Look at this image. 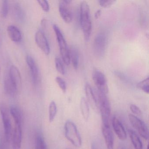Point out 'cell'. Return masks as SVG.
Listing matches in <instances>:
<instances>
[{
  "label": "cell",
  "instance_id": "15",
  "mask_svg": "<svg viewBox=\"0 0 149 149\" xmlns=\"http://www.w3.org/2000/svg\"><path fill=\"white\" fill-rule=\"evenodd\" d=\"M112 126L115 133L119 139L124 140L127 138V133L120 120L115 117L112 120Z\"/></svg>",
  "mask_w": 149,
  "mask_h": 149
},
{
  "label": "cell",
  "instance_id": "14",
  "mask_svg": "<svg viewBox=\"0 0 149 149\" xmlns=\"http://www.w3.org/2000/svg\"><path fill=\"white\" fill-rule=\"evenodd\" d=\"M26 61L30 69L33 83L34 84H36L38 83L39 78V72L38 67L34 60L30 56H26Z\"/></svg>",
  "mask_w": 149,
  "mask_h": 149
},
{
  "label": "cell",
  "instance_id": "16",
  "mask_svg": "<svg viewBox=\"0 0 149 149\" xmlns=\"http://www.w3.org/2000/svg\"><path fill=\"white\" fill-rule=\"evenodd\" d=\"M102 132L107 149H114V136L110 126L102 125Z\"/></svg>",
  "mask_w": 149,
  "mask_h": 149
},
{
  "label": "cell",
  "instance_id": "22",
  "mask_svg": "<svg viewBox=\"0 0 149 149\" xmlns=\"http://www.w3.org/2000/svg\"><path fill=\"white\" fill-rule=\"evenodd\" d=\"M9 111L13 118L15 124H22V116L20 110L15 106H12L10 108Z\"/></svg>",
  "mask_w": 149,
  "mask_h": 149
},
{
  "label": "cell",
  "instance_id": "17",
  "mask_svg": "<svg viewBox=\"0 0 149 149\" xmlns=\"http://www.w3.org/2000/svg\"><path fill=\"white\" fill-rule=\"evenodd\" d=\"M7 33L11 40L18 42L22 40V34L19 29L13 25H10L7 27Z\"/></svg>",
  "mask_w": 149,
  "mask_h": 149
},
{
  "label": "cell",
  "instance_id": "23",
  "mask_svg": "<svg viewBox=\"0 0 149 149\" xmlns=\"http://www.w3.org/2000/svg\"><path fill=\"white\" fill-rule=\"evenodd\" d=\"M14 14L16 21L19 22H22L25 19V13L21 6L18 3H16L14 6Z\"/></svg>",
  "mask_w": 149,
  "mask_h": 149
},
{
  "label": "cell",
  "instance_id": "32",
  "mask_svg": "<svg viewBox=\"0 0 149 149\" xmlns=\"http://www.w3.org/2000/svg\"><path fill=\"white\" fill-rule=\"evenodd\" d=\"M130 109L133 114L137 116H141L142 111L136 105L134 104H131L130 105Z\"/></svg>",
  "mask_w": 149,
  "mask_h": 149
},
{
  "label": "cell",
  "instance_id": "28",
  "mask_svg": "<svg viewBox=\"0 0 149 149\" xmlns=\"http://www.w3.org/2000/svg\"><path fill=\"white\" fill-rule=\"evenodd\" d=\"M8 10H9L8 1L6 0H4L2 1V6H1V15L3 18H6L8 15Z\"/></svg>",
  "mask_w": 149,
  "mask_h": 149
},
{
  "label": "cell",
  "instance_id": "20",
  "mask_svg": "<svg viewBox=\"0 0 149 149\" xmlns=\"http://www.w3.org/2000/svg\"><path fill=\"white\" fill-rule=\"evenodd\" d=\"M129 136L135 149H143V143L141 139L134 131L129 130Z\"/></svg>",
  "mask_w": 149,
  "mask_h": 149
},
{
  "label": "cell",
  "instance_id": "7",
  "mask_svg": "<svg viewBox=\"0 0 149 149\" xmlns=\"http://www.w3.org/2000/svg\"><path fill=\"white\" fill-rule=\"evenodd\" d=\"M92 79L97 91L108 94L109 88L107 85V79L102 71L99 70H95L92 73Z\"/></svg>",
  "mask_w": 149,
  "mask_h": 149
},
{
  "label": "cell",
  "instance_id": "27",
  "mask_svg": "<svg viewBox=\"0 0 149 149\" xmlns=\"http://www.w3.org/2000/svg\"><path fill=\"white\" fill-rule=\"evenodd\" d=\"M55 64L56 70L58 72L62 75H64L65 73V69L63 63L62 62L61 59L59 58H56L55 59Z\"/></svg>",
  "mask_w": 149,
  "mask_h": 149
},
{
  "label": "cell",
  "instance_id": "31",
  "mask_svg": "<svg viewBox=\"0 0 149 149\" xmlns=\"http://www.w3.org/2000/svg\"><path fill=\"white\" fill-rule=\"evenodd\" d=\"M37 2L44 12H48L49 11L50 8L48 1L46 0H38Z\"/></svg>",
  "mask_w": 149,
  "mask_h": 149
},
{
  "label": "cell",
  "instance_id": "21",
  "mask_svg": "<svg viewBox=\"0 0 149 149\" xmlns=\"http://www.w3.org/2000/svg\"><path fill=\"white\" fill-rule=\"evenodd\" d=\"M4 89L6 94L11 96H13L17 93L18 91L14 86L8 76L5 78L4 81Z\"/></svg>",
  "mask_w": 149,
  "mask_h": 149
},
{
  "label": "cell",
  "instance_id": "18",
  "mask_svg": "<svg viewBox=\"0 0 149 149\" xmlns=\"http://www.w3.org/2000/svg\"><path fill=\"white\" fill-rule=\"evenodd\" d=\"M70 61L72 63L73 67L75 70L77 69L79 65V52L77 48L74 46H72L69 49Z\"/></svg>",
  "mask_w": 149,
  "mask_h": 149
},
{
  "label": "cell",
  "instance_id": "35",
  "mask_svg": "<svg viewBox=\"0 0 149 149\" xmlns=\"http://www.w3.org/2000/svg\"><path fill=\"white\" fill-rule=\"evenodd\" d=\"M91 149H99V146L95 142H94L91 144Z\"/></svg>",
  "mask_w": 149,
  "mask_h": 149
},
{
  "label": "cell",
  "instance_id": "2",
  "mask_svg": "<svg viewBox=\"0 0 149 149\" xmlns=\"http://www.w3.org/2000/svg\"><path fill=\"white\" fill-rule=\"evenodd\" d=\"M94 92L97 100L99 110L101 113L102 125L110 126L111 106L107 96L108 94L98 91L97 89Z\"/></svg>",
  "mask_w": 149,
  "mask_h": 149
},
{
  "label": "cell",
  "instance_id": "6",
  "mask_svg": "<svg viewBox=\"0 0 149 149\" xmlns=\"http://www.w3.org/2000/svg\"><path fill=\"white\" fill-rule=\"evenodd\" d=\"M107 39L104 33H100L96 36L93 42V51L97 57H102L107 46Z\"/></svg>",
  "mask_w": 149,
  "mask_h": 149
},
{
  "label": "cell",
  "instance_id": "9",
  "mask_svg": "<svg viewBox=\"0 0 149 149\" xmlns=\"http://www.w3.org/2000/svg\"><path fill=\"white\" fill-rule=\"evenodd\" d=\"M70 0H61L59 1V10L62 19L65 22L70 23L72 22V14L70 7Z\"/></svg>",
  "mask_w": 149,
  "mask_h": 149
},
{
  "label": "cell",
  "instance_id": "4",
  "mask_svg": "<svg viewBox=\"0 0 149 149\" xmlns=\"http://www.w3.org/2000/svg\"><path fill=\"white\" fill-rule=\"evenodd\" d=\"M53 28L56 36V40L60 48V53L63 61L66 65H69L70 63L69 49L68 47L65 38L61 29L57 25H54Z\"/></svg>",
  "mask_w": 149,
  "mask_h": 149
},
{
  "label": "cell",
  "instance_id": "25",
  "mask_svg": "<svg viewBox=\"0 0 149 149\" xmlns=\"http://www.w3.org/2000/svg\"><path fill=\"white\" fill-rule=\"evenodd\" d=\"M137 87L139 89L143 91L146 94H149V77L139 82Z\"/></svg>",
  "mask_w": 149,
  "mask_h": 149
},
{
  "label": "cell",
  "instance_id": "12",
  "mask_svg": "<svg viewBox=\"0 0 149 149\" xmlns=\"http://www.w3.org/2000/svg\"><path fill=\"white\" fill-rule=\"evenodd\" d=\"M8 76L14 86L18 91L21 87L22 78L20 71L17 67L15 66H11Z\"/></svg>",
  "mask_w": 149,
  "mask_h": 149
},
{
  "label": "cell",
  "instance_id": "13",
  "mask_svg": "<svg viewBox=\"0 0 149 149\" xmlns=\"http://www.w3.org/2000/svg\"><path fill=\"white\" fill-rule=\"evenodd\" d=\"M85 92L87 97V102L90 104L94 110L98 111L99 108L96 97L92 87L89 84L87 83L85 84Z\"/></svg>",
  "mask_w": 149,
  "mask_h": 149
},
{
  "label": "cell",
  "instance_id": "10",
  "mask_svg": "<svg viewBox=\"0 0 149 149\" xmlns=\"http://www.w3.org/2000/svg\"><path fill=\"white\" fill-rule=\"evenodd\" d=\"M36 43L41 50L47 55L50 53V47L47 40L41 30H39L35 34Z\"/></svg>",
  "mask_w": 149,
  "mask_h": 149
},
{
  "label": "cell",
  "instance_id": "24",
  "mask_svg": "<svg viewBox=\"0 0 149 149\" xmlns=\"http://www.w3.org/2000/svg\"><path fill=\"white\" fill-rule=\"evenodd\" d=\"M57 113V106L55 102L52 101L50 103L49 107V119L51 123L55 118Z\"/></svg>",
  "mask_w": 149,
  "mask_h": 149
},
{
  "label": "cell",
  "instance_id": "3",
  "mask_svg": "<svg viewBox=\"0 0 149 149\" xmlns=\"http://www.w3.org/2000/svg\"><path fill=\"white\" fill-rule=\"evenodd\" d=\"M64 130L67 139L75 147H81L82 145L81 138L75 124L71 121H67L65 124Z\"/></svg>",
  "mask_w": 149,
  "mask_h": 149
},
{
  "label": "cell",
  "instance_id": "33",
  "mask_svg": "<svg viewBox=\"0 0 149 149\" xmlns=\"http://www.w3.org/2000/svg\"><path fill=\"white\" fill-rule=\"evenodd\" d=\"M115 74H116L117 76L119 77L120 79H122V80H126V77H125L124 74H123V73H121V72L116 71H115Z\"/></svg>",
  "mask_w": 149,
  "mask_h": 149
},
{
  "label": "cell",
  "instance_id": "26",
  "mask_svg": "<svg viewBox=\"0 0 149 149\" xmlns=\"http://www.w3.org/2000/svg\"><path fill=\"white\" fill-rule=\"evenodd\" d=\"M36 149H47V144L41 135H38L36 140Z\"/></svg>",
  "mask_w": 149,
  "mask_h": 149
},
{
  "label": "cell",
  "instance_id": "8",
  "mask_svg": "<svg viewBox=\"0 0 149 149\" xmlns=\"http://www.w3.org/2000/svg\"><path fill=\"white\" fill-rule=\"evenodd\" d=\"M129 119L132 126L138 131L140 136L147 139L149 137V131L146 124L135 115L130 114Z\"/></svg>",
  "mask_w": 149,
  "mask_h": 149
},
{
  "label": "cell",
  "instance_id": "5",
  "mask_svg": "<svg viewBox=\"0 0 149 149\" xmlns=\"http://www.w3.org/2000/svg\"><path fill=\"white\" fill-rule=\"evenodd\" d=\"M0 112L5 131L6 140L7 142H9L13 134L12 122L10 118V111L5 104H0Z\"/></svg>",
  "mask_w": 149,
  "mask_h": 149
},
{
  "label": "cell",
  "instance_id": "30",
  "mask_svg": "<svg viewBox=\"0 0 149 149\" xmlns=\"http://www.w3.org/2000/svg\"><path fill=\"white\" fill-rule=\"evenodd\" d=\"M116 1L114 0H100L98 1L99 5L103 8H109Z\"/></svg>",
  "mask_w": 149,
  "mask_h": 149
},
{
  "label": "cell",
  "instance_id": "34",
  "mask_svg": "<svg viewBox=\"0 0 149 149\" xmlns=\"http://www.w3.org/2000/svg\"><path fill=\"white\" fill-rule=\"evenodd\" d=\"M101 13H102V11H101V10L99 9V10H97L95 13V18L96 19L99 18L100 15H101Z\"/></svg>",
  "mask_w": 149,
  "mask_h": 149
},
{
  "label": "cell",
  "instance_id": "37",
  "mask_svg": "<svg viewBox=\"0 0 149 149\" xmlns=\"http://www.w3.org/2000/svg\"><path fill=\"white\" fill-rule=\"evenodd\" d=\"M149 144L147 145V149H149Z\"/></svg>",
  "mask_w": 149,
  "mask_h": 149
},
{
  "label": "cell",
  "instance_id": "19",
  "mask_svg": "<svg viewBox=\"0 0 149 149\" xmlns=\"http://www.w3.org/2000/svg\"><path fill=\"white\" fill-rule=\"evenodd\" d=\"M80 110L84 119L88 121L90 116L89 106L87 100L84 97H82L80 102Z\"/></svg>",
  "mask_w": 149,
  "mask_h": 149
},
{
  "label": "cell",
  "instance_id": "29",
  "mask_svg": "<svg viewBox=\"0 0 149 149\" xmlns=\"http://www.w3.org/2000/svg\"><path fill=\"white\" fill-rule=\"evenodd\" d=\"M58 85H59L60 88L61 90L65 93L67 90V85H66V82L64 81L63 78H61L59 77H57L55 79Z\"/></svg>",
  "mask_w": 149,
  "mask_h": 149
},
{
  "label": "cell",
  "instance_id": "1",
  "mask_svg": "<svg viewBox=\"0 0 149 149\" xmlns=\"http://www.w3.org/2000/svg\"><path fill=\"white\" fill-rule=\"evenodd\" d=\"M80 20L85 40H89L92 32V23L88 4L83 1L80 5Z\"/></svg>",
  "mask_w": 149,
  "mask_h": 149
},
{
  "label": "cell",
  "instance_id": "36",
  "mask_svg": "<svg viewBox=\"0 0 149 149\" xmlns=\"http://www.w3.org/2000/svg\"><path fill=\"white\" fill-rule=\"evenodd\" d=\"M118 149H126V148L124 147V146H122L119 147Z\"/></svg>",
  "mask_w": 149,
  "mask_h": 149
},
{
  "label": "cell",
  "instance_id": "11",
  "mask_svg": "<svg viewBox=\"0 0 149 149\" xmlns=\"http://www.w3.org/2000/svg\"><path fill=\"white\" fill-rule=\"evenodd\" d=\"M12 138L13 149H21L22 141V124H15Z\"/></svg>",
  "mask_w": 149,
  "mask_h": 149
}]
</instances>
